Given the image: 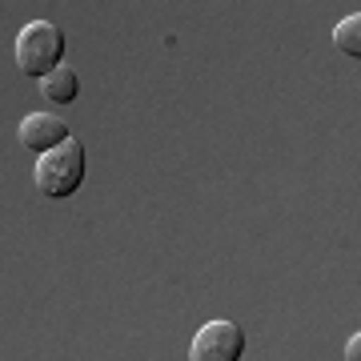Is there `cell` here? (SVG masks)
Segmentation results:
<instances>
[{"instance_id":"6da1fadb","label":"cell","mask_w":361,"mask_h":361,"mask_svg":"<svg viewBox=\"0 0 361 361\" xmlns=\"http://www.w3.org/2000/svg\"><path fill=\"white\" fill-rule=\"evenodd\" d=\"M61 56H65V28L52 25V20H32V25L20 28L16 37V68L25 77H52L61 68Z\"/></svg>"},{"instance_id":"7a4b0ae2","label":"cell","mask_w":361,"mask_h":361,"mask_svg":"<svg viewBox=\"0 0 361 361\" xmlns=\"http://www.w3.org/2000/svg\"><path fill=\"white\" fill-rule=\"evenodd\" d=\"M32 180H37V189L49 197V201H65V197H73L80 189V180H85V145L73 137V141H65L61 149L37 157V173H32Z\"/></svg>"},{"instance_id":"3957f363","label":"cell","mask_w":361,"mask_h":361,"mask_svg":"<svg viewBox=\"0 0 361 361\" xmlns=\"http://www.w3.org/2000/svg\"><path fill=\"white\" fill-rule=\"evenodd\" d=\"M245 329L237 322H209L189 345V361H241Z\"/></svg>"},{"instance_id":"277c9868","label":"cell","mask_w":361,"mask_h":361,"mask_svg":"<svg viewBox=\"0 0 361 361\" xmlns=\"http://www.w3.org/2000/svg\"><path fill=\"white\" fill-rule=\"evenodd\" d=\"M16 137H20V145H25L28 153H37V157H44V153H52V149H61L65 141H73L65 116H56V113H28L25 121H20Z\"/></svg>"},{"instance_id":"5b68a950","label":"cell","mask_w":361,"mask_h":361,"mask_svg":"<svg viewBox=\"0 0 361 361\" xmlns=\"http://www.w3.org/2000/svg\"><path fill=\"white\" fill-rule=\"evenodd\" d=\"M40 92H44V101L49 104H73L80 92V77L73 68H56L52 77L40 80Z\"/></svg>"},{"instance_id":"8992f818","label":"cell","mask_w":361,"mask_h":361,"mask_svg":"<svg viewBox=\"0 0 361 361\" xmlns=\"http://www.w3.org/2000/svg\"><path fill=\"white\" fill-rule=\"evenodd\" d=\"M334 44L345 56H353V61H361V13H353V16H345V20H337V28H334Z\"/></svg>"},{"instance_id":"52a82bcc","label":"cell","mask_w":361,"mask_h":361,"mask_svg":"<svg viewBox=\"0 0 361 361\" xmlns=\"http://www.w3.org/2000/svg\"><path fill=\"white\" fill-rule=\"evenodd\" d=\"M345 361H361V334H353L345 341Z\"/></svg>"}]
</instances>
